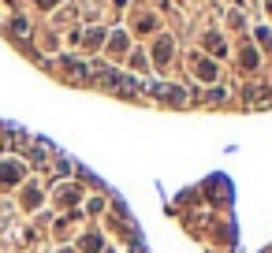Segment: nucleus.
<instances>
[{
	"mask_svg": "<svg viewBox=\"0 0 272 253\" xmlns=\"http://www.w3.org/2000/svg\"><path fill=\"white\" fill-rule=\"evenodd\" d=\"M0 179H4V183H15V179H19V168H11V164H0Z\"/></svg>",
	"mask_w": 272,
	"mask_h": 253,
	"instance_id": "f257e3e1",
	"label": "nucleus"
}]
</instances>
